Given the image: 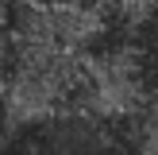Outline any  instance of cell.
Returning a JSON list of instances; mask_svg holds the SVG:
<instances>
[{"label":"cell","mask_w":158,"mask_h":155,"mask_svg":"<svg viewBox=\"0 0 158 155\" xmlns=\"http://www.w3.org/2000/svg\"><path fill=\"white\" fill-rule=\"evenodd\" d=\"M27 155H131L127 124L97 113V108H69L43 124L23 128Z\"/></svg>","instance_id":"cell-1"},{"label":"cell","mask_w":158,"mask_h":155,"mask_svg":"<svg viewBox=\"0 0 158 155\" xmlns=\"http://www.w3.org/2000/svg\"><path fill=\"white\" fill-rule=\"evenodd\" d=\"M27 8H43V12H50V8H73L77 0H23Z\"/></svg>","instance_id":"cell-2"}]
</instances>
